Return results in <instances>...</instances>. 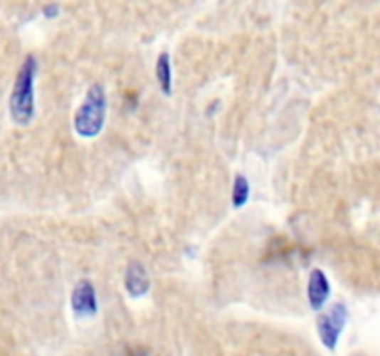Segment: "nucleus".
<instances>
[{
  "instance_id": "obj_1",
  "label": "nucleus",
  "mask_w": 380,
  "mask_h": 356,
  "mask_svg": "<svg viewBox=\"0 0 380 356\" xmlns=\"http://www.w3.org/2000/svg\"><path fill=\"white\" fill-rule=\"evenodd\" d=\"M106 108L108 99L106 91L100 84H93L85 93L84 103L76 110L75 115V132L84 140L97 137L102 132L104 121H106Z\"/></svg>"
},
{
  "instance_id": "obj_2",
  "label": "nucleus",
  "mask_w": 380,
  "mask_h": 356,
  "mask_svg": "<svg viewBox=\"0 0 380 356\" xmlns=\"http://www.w3.org/2000/svg\"><path fill=\"white\" fill-rule=\"evenodd\" d=\"M36 73H38V61L28 58L21 67L17 80H15L14 93H11L10 110L11 117L19 125H28L36 112L33 104V82H36Z\"/></svg>"
},
{
  "instance_id": "obj_3",
  "label": "nucleus",
  "mask_w": 380,
  "mask_h": 356,
  "mask_svg": "<svg viewBox=\"0 0 380 356\" xmlns=\"http://www.w3.org/2000/svg\"><path fill=\"white\" fill-rule=\"evenodd\" d=\"M347 306L343 303H336L329 312H324L317 318V334H320L323 347H327L329 351H334L336 345H338L343 327L347 323Z\"/></svg>"
},
{
  "instance_id": "obj_4",
  "label": "nucleus",
  "mask_w": 380,
  "mask_h": 356,
  "mask_svg": "<svg viewBox=\"0 0 380 356\" xmlns=\"http://www.w3.org/2000/svg\"><path fill=\"white\" fill-rule=\"evenodd\" d=\"M70 308L76 318H93L99 312L97 290L90 281H80L70 295Z\"/></svg>"
},
{
  "instance_id": "obj_5",
  "label": "nucleus",
  "mask_w": 380,
  "mask_h": 356,
  "mask_svg": "<svg viewBox=\"0 0 380 356\" xmlns=\"http://www.w3.org/2000/svg\"><path fill=\"white\" fill-rule=\"evenodd\" d=\"M306 295H308V305L312 310L320 312L324 306L327 299L330 295V282L329 277L324 275L321 269H314L308 277V288H306Z\"/></svg>"
},
{
  "instance_id": "obj_6",
  "label": "nucleus",
  "mask_w": 380,
  "mask_h": 356,
  "mask_svg": "<svg viewBox=\"0 0 380 356\" xmlns=\"http://www.w3.org/2000/svg\"><path fill=\"white\" fill-rule=\"evenodd\" d=\"M125 288H127L128 295L134 297V299H139L149 291L150 281L149 275H147L145 267L141 266L139 262H132L127 267V273H125Z\"/></svg>"
},
{
  "instance_id": "obj_7",
  "label": "nucleus",
  "mask_w": 380,
  "mask_h": 356,
  "mask_svg": "<svg viewBox=\"0 0 380 356\" xmlns=\"http://www.w3.org/2000/svg\"><path fill=\"white\" fill-rule=\"evenodd\" d=\"M156 80H158L162 93L169 97L173 93V70H171V58L167 52L160 54L156 61Z\"/></svg>"
},
{
  "instance_id": "obj_8",
  "label": "nucleus",
  "mask_w": 380,
  "mask_h": 356,
  "mask_svg": "<svg viewBox=\"0 0 380 356\" xmlns=\"http://www.w3.org/2000/svg\"><path fill=\"white\" fill-rule=\"evenodd\" d=\"M250 199V186L249 180L243 174H236L234 184H232V206L236 210L243 208Z\"/></svg>"
}]
</instances>
